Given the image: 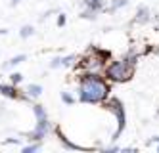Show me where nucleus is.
Segmentation results:
<instances>
[{"mask_svg": "<svg viewBox=\"0 0 159 153\" xmlns=\"http://www.w3.org/2000/svg\"><path fill=\"white\" fill-rule=\"evenodd\" d=\"M150 19V11H148L146 8H140L138 10V17H136V21H148Z\"/></svg>", "mask_w": 159, "mask_h": 153, "instance_id": "10", "label": "nucleus"}, {"mask_svg": "<svg viewBox=\"0 0 159 153\" xmlns=\"http://www.w3.org/2000/svg\"><path fill=\"white\" fill-rule=\"evenodd\" d=\"M39 149H40V144H33V146L23 147V153H33V151H39Z\"/></svg>", "mask_w": 159, "mask_h": 153, "instance_id": "11", "label": "nucleus"}, {"mask_svg": "<svg viewBox=\"0 0 159 153\" xmlns=\"http://www.w3.org/2000/svg\"><path fill=\"white\" fill-rule=\"evenodd\" d=\"M33 33H35V29H33L31 25H25V27H21V31H19V34H21V38H27V37H31Z\"/></svg>", "mask_w": 159, "mask_h": 153, "instance_id": "9", "label": "nucleus"}, {"mask_svg": "<svg viewBox=\"0 0 159 153\" xmlns=\"http://www.w3.org/2000/svg\"><path fill=\"white\" fill-rule=\"evenodd\" d=\"M4 33H8V31L6 29H0V34H4Z\"/></svg>", "mask_w": 159, "mask_h": 153, "instance_id": "17", "label": "nucleus"}, {"mask_svg": "<svg viewBox=\"0 0 159 153\" xmlns=\"http://www.w3.org/2000/svg\"><path fill=\"white\" fill-rule=\"evenodd\" d=\"M127 4V0H119L117 4H113V10H117V8H121V6H125Z\"/></svg>", "mask_w": 159, "mask_h": 153, "instance_id": "15", "label": "nucleus"}, {"mask_svg": "<svg viewBox=\"0 0 159 153\" xmlns=\"http://www.w3.org/2000/svg\"><path fill=\"white\" fill-rule=\"evenodd\" d=\"M109 96V86L96 75H86L79 86V98L84 103H100Z\"/></svg>", "mask_w": 159, "mask_h": 153, "instance_id": "1", "label": "nucleus"}, {"mask_svg": "<svg viewBox=\"0 0 159 153\" xmlns=\"http://www.w3.org/2000/svg\"><path fill=\"white\" fill-rule=\"evenodd\" d=\"M27 94H29L31 98H37V96H40V94H42V88L39 84H29L27 86Z\"/></svg>", "mask_w": 159, "mask_h": 153, "instance_id": "7", "label": "nucleus"}, {"mask_svg": "<svg viewBox=\"0 0 159 153\" xmlns=\"http://www.w3.org/2000/svg\"><path fill=\"white\" fill-rule=\"evenodd\" d=\"M61 100H63V103H73V98H71L67 92H63V94H61Z\"/></svg>", "mask_w": 159, "mask_h": 153, "instance_id": "13", "label": "nucleus"}, {"mask_svg": "<svg viewBox=\"0 0 159 153\" xmlns=\"http://www.w3.org/2000/svg\"><path fill=\"white\" fill-rule=\"evenodd\" d=\"M48 128H50V124H48V119L46 117H42V119H39V124H37V128L33 130L31 134H29V140H42L44 138V134L48 132Z\"/></svg>", "mask_w": 159, "mask_h": 153, "instance_id": "4", "label": "nucleus"}, {"mask_svg": "<svg viewBox=\"0 0 159 153\" xmlns=\"http://www.w3.org/2000/svg\"><path fill=\"white\" fill-rule=\"evenodd\" d=\"M106 75H107L109 80L125 82V80L130 79V75H132V67H130V63H127V61H115V63H111V65L107 67Z\"/></svg>", "mask_w": 159, "mask_h": 153, "instance_id": "2", "label": "nucleus"}, {"mask_svg": "<svg viewBox=\"0 0 159 153\" xmlns=\"http://www.w3.org/2000/svg\"><path fill=\"white\" fill-rule=\"evenodd\" d=\"M19 2H21V0H12V6H17Z\"/></svg>", "mask_w": 159, "mask_h": 153, "instance_id": "16", "label": "nucleus"}, {"mask_svg": "<svg viewBox=\"0 0 159 153\" xmlns=\"http://www.w3.org/2000/svg\"><path fill=\"white\" fill-rule=\"evenodd\" d=\"M21 61H25V56H16V57H12L8 63H4V67H6V69H8V67H14V65L21 63Z\"/></svg>", "mask_w": 159, "mask_h": 153, "instance_id": "8", "label": "nucleus"}, {"mask_svg": "<svg viewBox=\"0 0 159 153\" xmlns=\"http://www.w3.org/2000/svg\"><path fill=\"white\" fill-rule=\"evenodd\" d=\"M0 92H2L4 96H8V98H19V94H17V90L14 86H0Z\"/></svg>", "mask_w": 159, "mask_h": 153, "instance_id": "6", "label": "nucleus"}, {"mask_svg": "<svg viewBox=\"0 0 159 153\" xmlns=\"http://www.w3.org/2000/svg\"><path fill=\"white\" fill-rule=\"evenodd\" d=\"M58 25H60V27L65 25V16H63V14H60V17H58Z\"/></svg>", "mask_w": 159, "mask_h": 153, "instance_id": "14", "label": "nucleus"}, {"mask_svg": "<svg viewBox=\"0 0 159 153\" xmlns=\"http://www.w3.org/2000/svg\"><path fill=\"white\" fill-rule=\"evenodd\" d=\"M21 80H23V75H21V73H14L12 75V82H16V84H17V82H21Z\"/></svg>", "mask_w": 159, "mask_h": 153, "instance_id": "12", "label": "nucleus"}, {"mask_svg": "<svg viewBox=\"0 0 159 153\" xmlns=\"http://www.w3.org/2000/svg\"><path fill=\"white\" fill-rule=\"evenodd\" d=\"M107 107H109L113 113H115V117H117V124H119V128H117L115 136H113V140H117V138L121 136V132L125 130V123H127V117H125V107L121 105L119 100H111V101L107 103Z\"/></svg>", "mask_w": 159, "mask_h": 153, "instance_id": "3", "label": "nucleus"}, {"mask_svg": "<svg viewBox=\"0 0 159 153\" xmlns=\"http://www.w3.org/2000/svg\"><path fill=\"white\" fill-rule=\"evenodd\" d=\"M102 2H104V0H84V6H86L88 10H86V11H83V17L92 19V17H94V14L102 8Z\"/></svg>", "mask_w": 159, "mask_h": 153, "instance_id": "5", "label": "nucleus"}, {"mask_svg": "<svg viewBox=\"0 0 159 153\" xmlns=\"http://www.w3.org/2000/svg\"><path fill=\"white\" fill-rule=\"evenodd\" d=\"M153 142H159V136H155V138H153Z\"/></svg>", "mask_w": 159, "mask_h": 153, "instance_id": "18", "label": "nucleus"}]
</instances>
